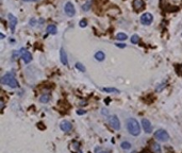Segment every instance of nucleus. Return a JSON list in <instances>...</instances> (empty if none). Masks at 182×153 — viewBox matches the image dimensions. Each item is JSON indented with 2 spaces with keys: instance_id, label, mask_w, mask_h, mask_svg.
Wrapping results in <instances>:
<instances>
[{
  "instance_id": "nucleus-1",
  "label": "nucleus",
  "mask_w": 182,
  "mask_h": 153,
  "mask_svg": "<svg viewBox=\"0 0 182 153\" xmlns=\"http://www.w3.org/2000/svg\"><path fill=\"white\" fill-rule=\"evenodd\" d=\"M127 129L131 135L133 136H138L141 134V126L136 119L134 118H130L127 121Z\"/></svg>"
},
{
  "instance_id": "nucleus-2",
  "label": "nucleus",
  "mask_w": 182,
  "mask_h": 153,
  "mask_svg": "<svg viewBox=\"0 0 182 153\" xmlns=\"http://www.w3.org/2000/svg\"><path fill=\"white\" fill-rule=\"evenodd\" d=\"M1 83L2 84H5V85H8L10 86L11 88H16L18 86V82L16 81L15 79V76L13 73H7V74H4L2 76V79H1Z\"/></svg>"
},
{
  "instance_id": "nucleus-3",
  "label": "nucleus",
  "mask_w": 182,
  "mask_h": 153,
  "mask_svg": "<svg viewBox=\"0 0 182 153\" xmlns=\"http://www.w3.org/2000/svg\"><path fill=\"white\" fill-rule=\"evenodd\" d=\"M154 138L157 140H159V142L164 143V142H167V140L169 139V135L165 130L160 129V130H158V131L154 132Z\"/></svg>"
},
{
  "instance_id": "nucleus-4",
  "label": "nucleus",
  "mask_w": 182,
  "mask_h": 153,
  "mask_svg": "<svg viewBox=\"0 0 182 153\" xmlns=\"http://www.w3.org/2000/svg\"><path fill=\"white\" fill-rule=\"evenodd\" d=\"M64 12H65V14L67 15L68 17H74V16H75V14H76V10H75L74 4H72L70 1H68V2H66V3H65Z\"/></svg>"
},
{
  "instance_id": "nucleus-5",
  "label": "nucleus",
  "mask_w": 182,
  "mask_h": 153,
  "mask_svg": "<svg viewBox=\"0 0 182 153\" xmlns=\"http://www.w3.org/2000/svg\"><path fill=\"white\" fill-rule=\"evenodd\" d=\"M152 20H153V16H152V14H150V13H144L141 16V22L145 26L151 25Z\"/></svg>"
},
{
  "instance_id": "nucleus-6",
  "label": "nucleus",
  "mask_w": 182,
  "mask_h": 153,
  "mask_svg": "<svg viewBox=\"0 0 182 153\" xmlns=\"http://www.w3.org/2000/svg\"><path fill=\"white\" fill-rule=\"evenodd\" d=\"M60 128H61V130H62L63 132L69 133L72 130V125L69 121H67V120H63L62 122L60 123Z\"/></svg>"
},
{
  "instance_id": "nucleus-7",
  "label": "nucleus",
  "mask_w": 182,
  "mask_h": 153,
  "mask_svg": "<svg viewBox=\"0 0 182 153\" xmlns=\"http://www.w3.org/2000/svg\"><path fill=\"white\" fill-rule=\"evenodd\" d=\"M110 123L115 130H119L120 129V122H119V119L116 115H112L110 117Z\"/></svg>"
},
{
  "instance_id": "nucleus-8",
  "label": "nucleus",
  "mask_w": 182,
  "mask_h": 153,
  "mask_svg": "<svg viewBox=\"0 0 182 153\" xmlns=\"http://www.w3.org/2000/svg\"><path fill=\"white\" fill-rule=\"evenodd\" d=\"M8 17H9V22H10V29H11L12 32H14L15 31V27L17 25V18L12 13H9Z\"/></svg>"
},
{
  "instance_id": "nucleus-9",
  "label": "nucleus",
  "mask_w": 182,
  "mask_h": 153,
  "mask_svg": "<svg viewBox=\"0 0 182 153\" xmlns=\"http://www.w3.org/2000/svg\"><path fill=\"white\" fill-rule=\"evenodd\" d=\"M142 127L144 129V131L145 133H151L152 132V127H151V123L148 119H143L142 120Z\"/></svg>"
},
{
  "instance_id": "nucleus-10",
  "label": "nucleus",
  "mask_w": 182,
  "mask_h": 153,
  "mask_svg": "<svg viewBox=\"0 0 182 153\" xmlns=\"http://www.w3.org/2000/svg\"><path fill=\"white\" fill-rule=\"evenodd\" d=\"M60 60L62 62L63 65H67L68 62H67V55H66V52L63 48H61L60 50Z\"/></svg>"
},
{
  "instance_id": "nucleus-11",
  "label": "nucleus",
  "mask_w": 182,
  "mask_h": 153,
  "mask_svg": "<svg viewBox=\"0 0 182 153\" xmlns=\"http://www.w3.org/2000/svg\"><path fill=\"white\" fill-rule=\"evenodd\" d=\"M22 60H23V62H25L26 64H28V63H30L32 61V55H31V53L30 52H28V51H25L22 49Z\"/></svg>"
},
{
  "instance_id": "nucleus-12",
  "label": "nucleus",
  "mask_w": 182,
  "mask_h": 153,
  "mask_svg": "<svg viewBox=\"0 0 182 153\" xmlns=\"http://www.w3.org/2000/svg\"><path fill=\"white\" fill-rule=\"evenodd\" d=\"M133 7H134V10L136 12L141 11L144 8V1L143 0H134V2H133Z\"/></svg>"
},
{
  "instance_id": "nucleus-13",
  "label": "nucleus",
  "mask_w": 182,
  "mask_h": 153,
  "mask_svg": "<svg viewBox=\"0 0 182 153\" xmlns=\"http://www.w3.org/2000/svg\"><path fill=\"white\" fill-rule=\"evenodd\" d=\"M57 32H58V29H57V27L54 26V25H49V26L47 27V33L48 34L54 35V34H57Z\"/></svg>"
},
{
  "instance_id": "nucleus-14",
  "label": "nucleus",
  "mask_w": 182,
  "mask_h": 153,
  "mask_svg": "<svg viewBox=\"0 0 182 153\" xmlns=\"http://www.w3.org/2000/svg\"><path fill=\"white\" fill-rule=\"evenodd\" d=\"M105 57H106V55H105V53L102 51H97L95 53V58L98 62H102L105 60Z\"/></svg>"
},
{
  "instance_id": "nucleus-15",
  "label": "nucleus",
  "mask_w": 182,
  "mask_h": 153,
  "mask_svg": "<svg viewBox=\"0 0 182 153\" xmlns=\"http://www.w3.org/2000/svg\"><path fill=\"white\" fill-rule=\"evenodd\" d=\"M152 150L154 153H161V147L159 144H157V143H153L152 144Z\"/></svg>"
},
{
  "instance_id": "nucleus-16",
  "label": "nucleus",
  "mask_w": 182,
  "mask_h": 153,
  "mask_svg": "<svg viewBox=\"0 0 182 153\" xmlns=\"http://www.w3.org/2000/svg\"><path fill=\"white\" fill-rule=\"evenodd\" d=\"M127 38H128V36H127V34H125V33L120 32L116 35V39H118V40H126Z\"/></svg>"
},
{
  "instance_id": "nucleus-17",
  "label": "nucleus",
  "mask_w": 182,
  "mask_h": 153,
  "mask_svg": "<svg viewBox=\"0 0 182 153\" xmlns=\"http://www.w3.org/2000/svg\"><path fill=\"white\" fill-rule=\"evenodd\" d=\"M90 5H92V0H88V1L85 3L82 7V9H83V11H85V12H87L89 9H90Z\"/></svg>"
},
{
  "instance_id": "nucleus-18",
  "label": "nucleus",
  "mask_w": 182,
  "mask_h": 153,
  "mask_svg": "<svg viewBox=\"0 0 182 153\" xmlns=\"http://www.w3.org/2000/svg\"><path fill=\"white\" fill-rule=\"evenodd\" d=\"M102 90L103 91H107V93H119V90L118 89H116V88H102Z\"/></svg>"
},
{
  "instance_id": "nucleus-19",
  "label": "nucleus",
  "mask_w": 182,
  "mask_h": 153,
  "mask_svg": "<svg viewBox=\"0 0 182 153\" xmlns=\"http://www.w3.org/2000/svg\"><path fill=\"white\" fill-rule=\"evenodd\" d=\"M121 148L123 149H125V150H127V149H130L131 148V145H130V143H128V142H124V143H121Z\"/></svg>"
},
{
  "instance_id": "nucleus-20",
  "label": "nucleus",
  "mask_w": 182,
  "mask_h": 153,
  "mask_svg": "<svg viewBox=\"0 0 182 153\" xmlns=\"http://www.w3.org/2000/svg\"><path fill=\"white\" fill-rule=\"evenodd\" d=\"M76 68L79 69V70H80V71H82V72L85 71V67H84L81 63H76Z\"/></svg>"
},
{
  "instance_id": "nucleus-21",
  "label": "nucleus",
  "mask_w": 182,
  "mask_h": 153,
  "mask_svg": "<svg viewBox=\"0 0 182 153\" xmlns=\"http://www.w3.org/2000/svg\"><path fill=\"white\" fill-rule=\"evenodd\" d=\"M40 100H41V102L47 103L48 101H49V96H48V95H44V96H42V97L40 98Z\"/></svg>"
},
{
  "instance_id": "nucleus-22",
  "label": "nucleus",
  "mask_w": 182,
  "mask_h": 153,
  "mask_svg": "<svg viewBox=\"0 0 182 153\" xmlns=\"http://www.w3.org/2000/svg\"><path fill=\"white\" fill-rule=\"evenodd\" d=\"M138 40H139V37H138V35H136V34H134V35H133V36L131 37V43H132V44H136Z\"/></svg>"
},
{
  "instance_id": "nucleus-23",
  "label": "nucleus",
  "mask_w": 182,
  "mask_h": 153,
  "mask_svg": "<svg viewBox=\"0 0 182 153\" xmlns=\"http://www.w3.org/2000/svg\"><path fill=\"white\" fill-rule=\"evenodd\" d=\"M86 25H87V22H86V20H85V19H82L80 22H79V26H80L81 28H85V27H86Z\"/></svg>"
},
{
  "instance_id": "nucleus-24",
  "label": "nucleus",
  "mask_w": 182,
  "mask_h": 153,
  "mask_svg": "<svg viewBox=\"0 0 182 153\" xmlns=\"http://www.w3.org/2000/svg\"><path fill=\"white\" fill-rule=\"evenodd\" d=\"M77 114H79V115H83V114H85V111H83V110L77 111Z\"/></svg>"
},
{
  "instance_id": "nucleus-25",
  "label": "nucleus",
  "mask_w": 182,
  "mask_h": 153,
  "mask_svg": "<svg viewBox=\"0 0 182 153\" xmlns=\"http://www.w3.org/2000/svg\"><path fill=\"white\" fill-rule=\"evenodd\" d=\"M116 46L119 47V48H125L126 47V45H124V44H116Z\"/></svg>"
},
{
  "instance_id": "nucleus-26",
  "label": "nucleus",
  "mask_w": 182,
  "mask_h": 153,
  "mask_svg": "<svg viewBox=\"0 0 182 153\" xmlns=\"http://www.w3.org/2000/svg\"><path fill=\"white\" fill-rule=\"evenodd\" d=\"M178 68H179V69H177V73L179 74V73L181 72V70H182V65H180V66H179Z\"/></svg>"
},
{
  "instance_id": "nucleus-27",
  "label": "nucleus",
  "mask_w": 182,
  "mask_h": 153,
  "mask_svg": "<svg viewBox=\"0 0 182 153\" xmlns=\"http://www.w3.org/2000/svg\"><path fill=\"white\" fill-rule=\"evenodd\" d=\"M23 1H27V2H34V1H38V0H23Z\"/></svg>"
},
{
  "instance_id": "nucleus-28",
  "label": "nucleus",
  "mask_w": 182,
  "mask_h": 153,
  "mask_svg": "<svg viewBox=\"0 0 182 153\" xmlns=\"http://www.w3.org/2000/svg\"><path fill=\"white\" fill-rule=\"evenodd\" d=\"M30 23H31V25L33 26L34 23H35V19H31V21H30Z\"/></svg>"
},
{
  "instance_id": "nucleus-29",
  "label": "nucleus",
  "mask_w": 182,
  "mask_h": 153,
  "mask_svg": "<svg viewBox=\"0 0 182 153\" xmlns=\"http://www.w3.org/2000/svg\"><path fill=\"white\" fill-rule=\"evenodd\" d=\"M131 153H136V152H135V151H133V152H131Z\"/></svg>"
}]
</instances>
